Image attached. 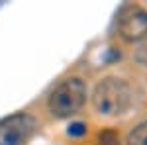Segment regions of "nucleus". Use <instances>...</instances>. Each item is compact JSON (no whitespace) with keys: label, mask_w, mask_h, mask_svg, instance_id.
<instances>
[{"label":"nucleus","mask_w":147,"mask_h":145,"mask_svg":"<svg viewBox=\"0 0 147 145\" xmlns=\"http://www.w3.org/2000/svg\"><path fill=\"white\" fill-rule=\"evenodd\" d=\"M92 102L96 110L108 116H116L127 110L131 102V92L129 86L120 78H104L100 84L94 88Z\"/></svg>","instance_id":"obj_1"},{"label":"nucleus","mask_w":147,"mask_h":145,"mask_svg":"<svg viewBox=\"0 0 147 145\" xmlns=\"http://www.w3.org/2000/svg\"><path fill=\"white\" fill-rule=\"evenodd\" d=\"M86 98V86L80 78H67L49 96V110L57 118H67L79 110Z\"/></svg>","instance_id":"obj_2"},{"label":"nucleus","mask_w":147,"mask_h":145,"mask_svg":"<svg viewBox=\"0 0 147 145\" xmlns=\"http://www.w3.org/2000/svg\"><path fill=\"white\" fill-rule=\"evenodd\" d=\"M35 129V120L28 114H14L0 120V145H24Z\"/></svg>","instance_id":"obj_3"},{"label":"nucleus","mask_w":147,"mask_h":145,"mask_svg":"<svg viewBox=\"0 0 147 145\" xmlns=\"http://www.w3.org/2000/svg\"><path fill=\"white\" fill-rule=\"evenodd\" d=\"M120 34L127 41H143L147 39V10L131 6L120 16Z\"/></svg>","instance_id":"obj_4"},{"label":"nucleus","mask_w":147,"mask_h":145,"mask_svg":"<svg viewBox=\"0 0 147 145\" xmlns=\"http://www.w3.org/2000/svg\"><path fill=\"white\" fill-rule=\"evenodd\" d=\"M127 145H147V122L139 123L127 137Z\"/></svg>","instance_id":"obj_5"},{"label":"nucleus","mask_w":147,"mask_h":145,"mask_svg":"<svg viewBox=\"0 0 147 145\" xmlns=\"http://www.w3.org/2000/svg\"><path fill=\"white\" fill-rule=\"evenodd\" d=\"M69 135H73V137H80V135L86 134V125L82 122H73L71 125H69Z\"/></svg>","instance_id":"obj_6"},{"label":"nucleus","mask_w":147,"mask_h":145,"mask_svg":"<svg viewBox=\"0 0 147 145\" xmlns=\"http://www.w3.org/2000/svg\"><path fill=\"white\" fill-rule=\"evenodd\" d=\"M98 141H100V145H120L118 143V135L114 132H102Z\"/></svg>","instance_id":"obj_7"},{"label":"nucleus","mask_w":147,"mask_h":145,"mask_svg":"<svg viewBox=\"0 0 147 145\" xmlns=\"http://www.w3.org/2000/svg\"><path fill=\"white\" fill-rule=\"evenodd\" d=\"M141 53H147V47H145V49H143V51H141Z\"/></svg>","instance_id":"obj_8"}]
</instances>
